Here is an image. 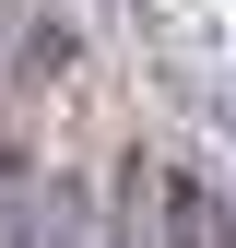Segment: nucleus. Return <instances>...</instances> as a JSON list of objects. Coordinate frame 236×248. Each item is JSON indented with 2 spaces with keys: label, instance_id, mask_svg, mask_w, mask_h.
I'll return each instance as SVG.
<instances>
[{
  "label": "nucleus",
  "instance_id": "obj_1",
  "mask_svg": "<svg viewBox=\"0 0 236 248\" xmlns=\"http://www.w3.org/2000/svg\"><path fill=\"white\" fill-rule=\"evenodd\" d=\"M154 248H236V201L213 177H154Z\"/></svg>",
  "mask_w": 236,
  "mask_h": 248
}]
</instances>
